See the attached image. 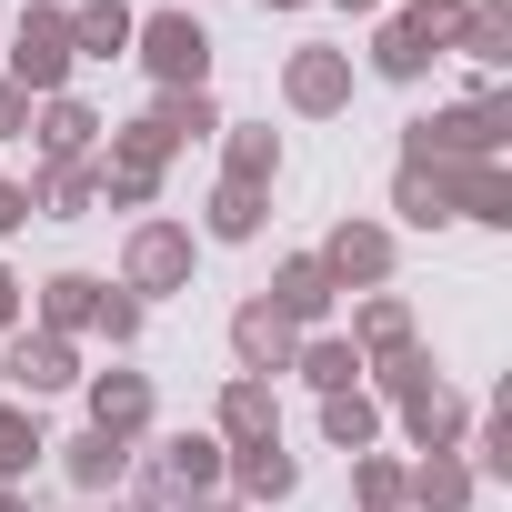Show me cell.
<instances>
[{"mask_svg": "<svg viewBox=\"0 0 512 512\" xmlns=\"http://www.w3.org/2000/svg\"><path fill=\"white\" fill-rule=\"evenodd\" d=\"M402 161H412V171H452V161H512V91H502V81H482L472 101L412 111V121H402Z\"/></svg>", "mask_w": 512, "mask_h": 512, "instance_id": "obj_1", "label": "cell"}, {"mask_svg": "<svg viewBox=\"0 0 512 512\" xmlns=\"http://www.w3.org/2000/svg\"><path fill=\"white\" fill-rule=\"evenodd\" d=\"M191 262H201V231L171 221V211H141L131 241H121V292L131 302H171V292H191Z\"/></svg>", "mask_w": 512, "mask_h": 512, "instance_id": "obj_2", "label": "cell"}, {"mask_svg": "<svg viewBox=\"0 0 512 512\" xmlns=\"http://www.w3.org/2000/svg\"><path fill=\"white\" fill-rule=\"evenodd\" d=\"M71 71H81L71 11H51V0H41V11H21V21H11V71H0V81H21L31 101H51V91H71Z\"/></svg>", "mask_w": 512, "mask_h": 512, "instance_id": "obj_3", "label": "cell"}, {"mask_svg": "<svg viewBox=\"0 0 512 512\" xmlns=\"http://www.w3.org/2000/svg\"><path fill=\"white\" fill-rule=\"evenodd\" d=\"M131 51H141V71L161 91H211V31H201V11H151L131 31Z\"/></svg>", "mask_w": 512, "mask_h": 512, "instance_id": "obj_4", "label": "cell"}, {"mask_svg": "<svg viewBox=\"0 0 512 512\" xmlns=\"http://www.w3.org/2000/svg\"><path fill=\"white\" fill-rule=\"evenodd\" d=\"M312 262L332 272V292H392V272H402V241H392V221H332V241L312 251Z\"/></svg>", "mask_w": 512, "mask_h": 512, "instance_id": "obj_5", "label": "cell"}, {"mask_svg": "<svg viewBox=\"0 0 512 512\" xmlns=\"http://www.w3.org/2000/svg\"><path fill=\"white\" fill-rule=\"evenodd\" d=\"M352 81H362V61H352V51L302 41V51L282 61V111H302V121H342V111H352Z\"/></svg>", "mask_w": 512, "mask_h": 512, "instance_id": "obj_6", "label": "cell"}, {"mask_svg": "<svg viewBox=\"0 0 512 512\" xmlns=\"http://www.w3.org/2000/svg\"><path fill=\"white\" fill-rule=\"evenodd\" d=\"M91 171H101V201H111V211H151V201H161L171 151L131 121V131H111V151H91Z\"/></svg>", "mask_w": 512, "mask_h": 512, "instance_id": "obj_7", "label": "cell"}, {"mask_svg": "<svg viewBox=\"0 0 512 512\" xmlns=\"http://www.w3.org/2000/svg\"><path fill=\"white\" fill-rule=\"evenodd\" d=\"M81 382V342H61V332H41V322H21L11 332V352H0V392H71Z\"/></svg>", "mask_w": 512, "mask_h": 512, "instance_id": "obj_8", "label": "cell"}, {"mask_svg": "<svg viewBox=\"0 0 512 512\" xmlns=\"http://www.w3.org/2000/svg\"><path fill=\"white\" fill-rule=\"evenodd\" d=\"M211 442H221V452L282 442V392H272V382H251V372H231V382H221V402H211Z\"/></svg>", "mask_w": 512, "mask_h": 512, "instance_id": "obj_9", "label": "cell"}, {"mask_svg": "<svg viewBox=\"0 0 512 512\" xmlns=\"http://www.w3.org/2000/svg\"><path fill=\"white\" fill-rule=\"evenodd\" d=\"M432 61H442V31L412 21V11H382V31H372V81L412 91V81H432Z\"/></svg>", "mask_w": 512, "mask_h": 512, "instance_id": "obj_10", "label": "cell"}, {"mask_svg": "<svg viewBox=\"0 0 512 512\" xmlns=\"http://www.w3.org/2000/svg\"><path fill=\"white\" fill-rule=\"evenodd\" d=\"M442 211L482 221V231H512V161H452L442 171Z\"/></svg>", "mask_w": 512, "mask_h": 512, "instance_id": "obj_11", "label": "cell"}, {"mask_svg": "<svg viewBox=\"0 0 512 512\" xmlns=\"http://www.w3.org/2000/svg\"><path fill=\"white\" fill-rule=\"evenodd\" d=\"M81 382H91V432H111V442L141 452L151 442V412H161L151 402V372H81Z\"/></svg>", "mask_w": 512, "mask_h": 512, "instance_id": "obj_12", "label": "cell"}, {"mask_svg": "<svg viewBox=\"0 0 512 512\" xmlns=\"http://www.w3.org/2000/svg\"><path fill=\"white\" fill-rule=\"evenodd\" d=\"M292 352H302V332L262 302V292H251L241 312H231V362L251 372V382H272V372H292Z\"/></svg>", "mask_w": 512, "mask_h": 512, "instance_id": "obj_13", "label": "cell"}, {"mask_svg": "<svg viewBox=\"0 0 512 512\" xmlns=\"http://www.w3.org/2000/svg\"><path fill=\"white\" fill-rule=\"evenodd\" d=\"M472 502H482V482H472L462 452H412L402 462V512H472Z\"/></svg>", "mask_w": 512, "mask_h": 512, "instance_id": "obj_14", "label": "cell"}, {"mask_svg": "<svg viewBox=\"0 0 512 512\" xmlns=\"http://www.w3.org/2000/svg\"><path fill=\"white\" fill-rule=\"evenodd\" d=\"M221 482H231V502H241V512H272V502H292V492H302V462H292L282 442H251V452H231V462H221Z\"/></svg>", "mask_w": 512, "mask_h": 512, "instance_id": "obj_15", "label": "cell"}, {"mask_svg": "<svg viewBox=\"0 0 512 512\" xmlns=\"http://www.w3.org/2000/svg\"><path fill=\"white\" fill-rule=\"evenodd\" d=\"M442 61H472V71H512V0H462V21L442 31Z\"/></svg>", "mask_w": 512, "mask_h": 512, "instance_id": "obj_16", "label": "cell"}, {"mask_svg": "<svg viewBox=\"0 0 512 512\" xmlns=\"http://www.w3.org/2000/svg\"><path fill=\"white\" fill-rule=\"evenodd\" d=\"M31 141H41V161H91L101 151V111L81 91H51V101H31Z\"/></svg>", "mask_w": 512, "mask_h": 512, "instance_id": "obj_17", "label": "cell"}, {"mask_svg": "<svg viewBox=\"0 0 512 512\" xmlns=\"http://www.w3.org/2000/svg\"><path fill=\"white\" fill-rule=\"evenodd\" d=\"M352 352H362V372L372 362H392V352H412L422 332H412V302L402 292H352V332H342Z\"/></svg>", "mask_w": 512, "mask_h": 512, "instance_id": "obj_18", "label": "cell"}, {"mask_svg": "<svg viewBox=\"0 0 512 512\" xmlns=\"http://www.w3.org/2000/svg\"><path fill=\"white\" fill-rule=\"evenodd\" d=\"M262 302H272V312H282V322H292V332H322V322H332V302H342V292H332V272H322V262H312V251H292V262H282V272H272V292H262Z\"/></svg>", "mask_w": 512, "mask_h": 512, "instance_id": "obj_19", "label": "cell"}, {"mask_svg": "<svg viewBox=\"0 0 512 512\" xmlns=\"http://www.w3.org/2000/svg\"><path fill=\"white\" fill-rule=\"evenodd\" d=\"M141 131H151V141H161V151L181 161L191 141H221V101H211V91H151Z\"/></svg>", "mask_w": 512, "mask_h": 512, "instance_id": "obj_20", "label": "cell"}, {"mask_svg": "<svg viewBox=\"0 0 512 512\" xmlns=\"http://www.w3.org/2000/svg\"><path fill=\"white\" fill-rule=\"evenodd\" d=\"M402 442H412V452H462V442H472V402H462L452 382L412 392V402H402Z\"/></svg>", "mask_w": 512, "mask_h": 512, "instance_id": "obj_21", "label": "cell"}, {"mask_svg": "<svg viewBox=\"0 0 512 512\" xmlns=\"http://www.w3.org/2000/svg\"><path fill=\"white\" fill-rule=\"evenodd\" d=\"M221 181L231 191H272L282 181V131L272 121H221Z\"/></svg>", "mask_w": 512, "mask_h": 512, "instance_id": "obj_22", "label": "cell"}, {"mask_svg": "<svg viewBox=\"0 0 512 512\" xmlns=\"http://www.w3.org/2000/svg\"><path fill=\"white\" fill-rule=\"evenodd\" d=\"M31 211L41 221H91L101 211V171L91 161H41L31 171Z\"/></svg>", "mask_w": 512, "mask_h": 512, "instance_id": "obj_23", "label": "cell"}, {"mask_svg": "<svg viewBox=\"0 0 512 512\" xmlns=\"http://www.w3.org/2000/svg\"><path fill=\"white\" fill-rule=\"evenodd\" d=\"M61 472H71V492H91V502H101V492H121V482H131V442H111V432H91V422H81V432L61 442Z\"/></svg>", "mask_w": 512, "mask_h": 512, "instance_id": "obj_24", "label": "cell"}, {"mask_svg": "<svg viewBox=\"0 0 512 512\" xmlns=\"http://www.w3.org/2000/svg\"><path fill=\"white\" fill-rule=\"evenodd\" d=\"M101 302H111V282H101V272H51V282H41V332H61V342H71V332H91V322H101Z\"/></svg>", "mask_w": 512, "mask_h": 512, "instance_id": "obj_25", "label": "cell"}, {"mask_svg": "<svg viewBox=\"0 0 512 512\" xmlns=\"http://www.w3.org/2000/svg\"><path fill=\"white\" fill-rule=\"evenodd\" d=\"M131 31H141L131 0H81V11H71V51H81V61H121Z\"/></svg>", "mask_w": 512, "mask_h": 512, "instance_id": "obj_26", "label": "cell"}, {"mask_svg": "<svg viewBox=\"0 0 512 512\" xmlns=\"http://www.w3.org/2000/svg\"><path fill=\"white\" fill-rule=\"evenodd\" d=\"M292 372H302L312 392H362V352H352L342 332H302V352H292Z\"/></svg>", "mask_w": 512, "mask_h": 512, "instance_id": "obj_27", "label": "cell"}, {"mask_svg": "<svg viewBox=\"0 0 512 512\" xmlns=\"http://www.w3.org/2000/svg\"><path fill=\"white\" fill-rule=\"evenodd\" d=\"M322 442L352 462V452H372L382 442V402L372 392H322Z\"/></svg>", "mask_w": 512, "mask_h": 512, "instance_id": "obj_28", "label": "cell"}, {"mask_svg": "<svg viewBox=\"0 0 512 512\" xmlns=\"http://www.w3.org/2000/svg\"><path fill=\"white\" fill-rule=\"evenodd\" d=\"M362 382H372V402H382V412H402L412 392H432V382H442V362H432V352L412 342V352H392V362H372Z\"/></svg>", "mask_w": 512, "mask_h": 512, "instance_id": "obj_29", "label": "cell"}, {"mask_svg": "<svg viewBox=\"0 0 512 512\" xmlns=\"http://www.w3.org/2000/svg\"><path fill=\"white\" fill-rule=\"evenodd\" d=\"M462 462H472V482H512V402L472 412V442H462Z\"/></svg>", "mask_w": 512, "mask_h": 512, "instance_id": "obj_30", "label": "cell"}, {"mask_svg": "<svg viewBox=\"0 0 512 512\" xmlns=\"http://www.w3.org/2000/svg\"><path fill=\"white\" fill-rule=\"evenodd\" d=\"M262 221H272V191H211V211H201V231L211 241H262Z\"/></svg>", "mask_w": 512, "mask_h": 512, "instance_id": "obj_31", "label": "cell"}, {"mask_svg": "<svg viewBox=\"0 0 512 512\" xmlns=\"http://www.w3.org/2000/svg\"><path fill=\"white\" fill-rule=\"evenodd\" d=\"M392 211H402L412 231H442V221H452V211H442V171H412V161H402V171H392Z\"/></svg>", "mask_w": 512, "mask_h": 512, "instance_id": "obj_32", "label": "cell"}, {"mask_svg": "<svg viewBox=\"0 0 512 512\" xmlns=\"http://www.w3.org/2000/svg\"><path fill=\"white\" fill-rule=\"evenodd\" d=\"M41 452H51V442H41V422H31L21 402H0V492H11V482H21Z\"/></svg>", "mask_w": 512, "mask_h": 512, "instance_id": "obj_33", "label": "cell"}, {"mask_svg": "<svg viewBox=\"0 0 512 512\" xmlns=\"http://www.w3.org/2000/svg\"><path fill=\"white\" fill-rule=\"evenodd\" d=\"M352 502L362 512H402V462L392 452H352Z\"/></svg>", "mask_w": 512, "mask_h": 512, "instance_id": "obj_34", "label": "cell"}, {"mask_svg": "<svg viewBox=\"0 0 512 512\" xmlns=\"http://www.w3.org/2000/svg\"><path fill=\"white\" fill-rule=\"evenodd\" d=\"M91 332H101V342H111V352H121V342H141V302H131V292H111V302H101V322H91Z\"/></svg>", "mask_w": 512, "mask_h": 512, "instance_id": "obj_35", "label": "cell"}, {"mask_svg": "<svg viewBox=\"0 0 512 512\" xmlns=\"http://www.w3.org/2000/svg\"><path fill=\"white\" fill-rule=\"evenodd\" d=\"M41 211H31V181H0V241H11V231H31Z\"/></svg>", "mask_w": 512, "mask_h": 512, "instance_id": "obj_36", "label": "cell"}, {"mask_svg": "<svg viewBox=\"0 0 512 512\" xmlns=\"http://www.w3.org/2000/svg\"><path fill=\"white\" fill-rule=\"evenodd\" d=\"M21 131H31V91H21V81H0V141H21Z\"/></svg>", "mask_w": 512, "mask_h": 512, "instance_id": "obj_37", "label": "cell"}, {"mask_svg": "<svg viewBox=\"0 0 512 512\" xmlns=\"http://www.w3.org/2000/svg\"><path fill=\"white\" fill-rule=\"evenodd\" d=\"M0 332H21V282L0 272Z\"/></svg>", "mask_w": 512, "mask_h": 512, "instance_id": "obj_38", "label": "cell"}, {"mask_svg": "<svg viewBox=\"0 0 512 512\" xmlns=\"http://www.w3.org/2000/svg\"><path fill=\"white\" fill-rule=\"evenodd\" d=\"M171 512H241L231 492H201V502H171Z\"/></svg>", "mask_w": 512, "mask_h": 512, "instance_id": "obj_39", "label": "cell"}, {"mask_svg": "<svg viewBox=\"0 0 512 512\" xmlns=\"http://www.w3.org/2000/svg\"><path fill=\"white\" fill-rule=\"evenodd\" d=\"M342 11H352V21H382V11H392V0H342Z\"/></svg>", "mask_w": 512, "mask_h": 512, "instance_id": "obj_40", "label": "cell"}, {"mask_svg": "<svg viewBox=\"0 0 512 512\" xmlns=\"http://www.w3.org/2000/svg\"><path fill=\"white\" fill-rule=\"evenodd\" d=\"M262 11H312V0H262Z\"/></svg>", "mask_w": 512, "mask_h": 512, "instance_id": "obj_41", "label": "cell"}, {"mask_svg": "<svg viewBox=\"0 0 512 512\" xmlns=\"http://www.w3.org/2000/svg\"><path fill=\"white\" fill-rule=\"evenodd\" d=\"M0 512H31V502H21V492H0Z\"/></svg>", "mask_w": 512, "mask_h": 512, "instance_id": "obj_42", "label": "cell"}, {"mask_svg": "<svg viewBox=\"0 0 512 512\" xmlns=\"http://www.w3.org/2000/svg\"><path fill=\"white\" fill-rule=\"evenodd\" d=\"M0 31H11V11H0Z\"/></svg>", "mask_w": 512, "mask_h": 512, "instance_id": "obj_43", "label": "cell"}, {"mask_svg": "<svg viewBox=\"0 0 512 512\" xmlns=\"http://www.w3.org/2000/svg\"><path fill=\"white\" fill-rule=\"evenodd\" d=\"M0 402H11V392H0Z\"/></svg>", "mask_w": 512, "mask_h": 512, "instance_id": "obj_44", "label": "cell"}, {"mask_svg": "<svg viewBox=\"0 0 512 512\" xmlns=\"http://www.w3.org/2000/svg\"><path fill=\"white\" fill-rule=\"evenodd\" d=\"M181 11H191V0H181Z\"/></svg>", "mask_w": 512, "mask_h": 512, "instance_id": "obj_45", "label": "cell"}]
</instances>
